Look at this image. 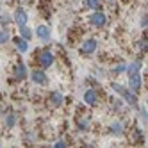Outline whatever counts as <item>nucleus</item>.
<instances>
[{
  "label": "nucleus",
  "mask_w": 148,
  "mask_h": 148,
  "mask_svg": "<svg viewBox=\"0 0 148 148\" xmlns=\"http://www.w3.org/2000/svg\"><path fill=\"white\" fill-rule=\"evenodd\" d=\"M0 148H2V143H0Z\"/></svg>",
  "instance_id": "nucleus-28"
},
{
  "label": "nucleus",
  "mask_w": 148,
  "mask_h": 148,
  "mask_svg": "<svg viewBox=\"0 0 148 148\" xmlns=\"http://www.w3.org/2000/svg\"><path fill=\"white\" fill-rule=\"evenodd\" d=\"M132 143L137 145V146L145 143V134H143V130L139 127H134V130H132Z\"/></svg>",
  "instance_id": "nucleus-13"
},
{
  "label": "nucleus",
  "mask_w": 148,
  "mask_h": 148,
  "mask_svg": "<svg viewBox=\"0 0 148 148\" xmlns=\"http://www.w3.org/2000/svg\"><path fill=\"white\" fill-rule=\"evenodd\" d=\"M136 47L139 48L141 52H148V36H145V38H141L139 41L136 43Z\"/></svg>",
  "instance_id": "nucleus-20"
},
{
  "label": "nucleus",
  "mask_w": 148,
  "mask_h": 148,
  "mask_svg": "<svg viewBox=\"0 0 148 148\" xmlns=\"http://www.w3.org/2000/svg\"><path fill=\"white\" fill-rule=\"evenodd\" d=\"M25 2H30V0H25Z\"/></svg>",
  "instance_id": "nucleus-29"
},
{
  "label": "nucleus",
  "mask_w": 148,
  "mask_h": 148,
  "mask_svg": "<svg viewBox=\"0 0 148 148\" xmlns=\"http://www.w3.org/2000/svg\"><path fill=\"white\" fill-rule=\"evenodd\" d=\"M127 68H129V64H125V62H120V64H116V66H114L112 73H114V75H120V73L127 71Z\"/></svg>",
  "instance_id": "nucleus-22"
},
{
  "label": "nucleus",
  "mask_w": 148,
  "mask_h": 148,
  "mask_svg": "<svg viewBox=\"0 0 148 148\" xmlns=\"http://www.w3.org/2000/svg\"><path fill=\"white\" fill-rule=\"evenodd\" d=\"M111 88L114 89V93L118 95L120 98H123V102L127 105H130V107H134V109H139V98H137V95L132 93L129 88L121 86V84H118V82H111Z\"/></svg>",
  "instance_id": "nucleus-2"
},
{
  "label": "nucleus",
  "mask_w": 148,
  "mask_h": 148,
  "mask_svg": "<svg viewBox=\"0 0 148 148\" xmlns=\"http://www.w3.org/2000/svg\"><path fill=\"white\" fill-rule=\"evenodd\" d=\"M84 103L89 105V107H97L98 102H100V97H98V91L95 88H88L86 91H84V97H82Z\"/></svg>",
  "instance_id": "nucleus-6"
},
{
  "label": "nucleus",
  "mask_w": 148,
  "mask_h": 148,
  "mask_svg": "<svg viewBox=\"0 0 148 148\" xmlns=\"http://www.w3.org/2000/svg\"><path fill=\"white\" fill-rule=\"evenodd\" d=\"M18 29H20V38H23L25 41H29L30 38L34 36V32H32V30H30L27 25H25V27H18Z\"/></svg>",
  "instance_id": "nucleus-17"
},
{
  "label": "nucleus",
  "mask_w": 148,
  "mask_h": 148,
  "mask_svg": "<svg viewBox=\"0 0 148 148\" xmlns=\"http://www.w3.org/2000/svg\"><path fill=\"white\" fill-rule=\"evenodd\" d=\"M107 132H109L111 136H114V137L125 136V123H123L121 120H114V121L107 127Z\"/></svg>",
  "instance_id": "nucleus-8"
},
{
  "label": "nucleus",
  "mask_w": 148,
  "mask_h": 148,
  "mask_svg": "<svg viewBox=\"0 0 148 148\" xmlns=\"http://www.w3.org/2000/svg\"><path fill=\"white\" fill-rule=\"evenodd\" d=\"M4 125H5V129H13V127L16 125V116L14 114H9L7 118H5V121H4Z\"/></svg>",
  "instance_id": "nucleus-21"
},
{
  "label": "nucleus",
  "mask_w": 148,
  "mask_h": 148,
  "mask_svg": "<svg viewBox=\"0 0 148 148\" xmlns=\"http://www.w3.org/2000/svg\"><path fill=\"white\" fill-rule=\"evenodd\" d=\"M54 61H56V57H54V54H52V50H48V48L39 50V54H38V64H39L41 70H48L52 64H54Z\"/></svg>",
  "instance_id": "nucleus-3"
},
{
  "label": "nucleus",
  "mask_w": 148,
  "mask_h": 148,
  "mask_svg": "<svg viewBox=\"0 0 148 148\" xmlns=\"http://www.w3.org/2000/svg\"><path fill=\"white\" fill-rule=\"evenodd\" d=\"M13 22L18 25V27H25L27 22H29V16H27V11L23 7H16L14 13H13Z\"/></svg>",
  "instance_id": "nucleus-7"
},
{
  "label": "nucleus",
  "mask_w": 148,
  "mask_h": 148,
  "mask_svg": "<svg viewBox=\"0 0 148 148\" xmlns=\"http://www.w3.org/2000/svg\"><path fill=\"white\" fill-rule=\"evenodd\" d=\"M36 36H38V39H41V41H50V38H52V30H50V27L48 25H38L36 27Z\"/></svg>",
  "instance_id": "nucleus-12"
},
{
  "label": "nucleus",
  "mask_w": 148,
  "mask_h": 148,
  "mask_svg": "<svg viewBox=\"0 0 148 148\" xmlns=\"http://www.w3.org/2000/svg\"><path fill=\"white\" fill-rule=\"evenodd\" d=\"M97 48H98V41L95 39V38H88V39L82 41L79 52H80L82 56H93L95 52H97Z\"/></svg>",
  "instance_id": "nucleus-4"
},
{
  "label": "nucleus",
  "mask_w": 148,
  "mask_h": 148,
  "mask_svg": "<svg viewBox=\"0 0 148 148\" xmlns=\"http://www.w3.org/2000/svg\"><path fill=\"white\" fill-rule=\"evenodd\" d=\"M141 27L143 29L148 27V14H143V18H141Z\"/></svg>",
  "instance_id": "nucleus-26"
},
{
  "label": "nucleus",
  "mask_w": 148,
  "mask_h": 148,
  "mask_svg": "<svg viewBox=\"0 0 148 148\" xmlns=\"http://www.w3.org/2000/svg\"><path fill=\"white\" fill-rule=\"evenodd\" d=\"M137 114H139V120L143 125H148V109L143 107V105H139V109H137Z\"/></svg>",
  "instance_id": "nucleus-18"
},
{
  "label": "nucleus",
  "mask_w": 148,
  "mask_h": 148,
  "mask_svg": "<svg viewBox=\"0 0 148 148\" xmlns=\"http://www.w3.org/2000/svg\"><path fill=\"white\" fill-rule=\"evenodd\" d=\"M75 125H77L79 130H88L89 125H91V120H89V118H84V116H82V118H77V120H75Z\"/></svg>",
  "instance_id": "nucleus-15"
},
{
  "label": "nucleus",
  "mask_w": 148,
  "mask_h": 148,
  "mask_svg": "<svg viewBox=\"0 0 148 148\" xmlns=\"http://www.w3.org/2000/svg\"><path fill=\"white\" fill-rule=\"evenodd\" d=\"M111 103H112V111H116V112H120V111H123L125 109V102H123V98H114V100H111Z\"/></svg>",
  "instance_id": "nucleus-16"
},
{
  "label": "nucleus",
  "mask_w": 148,
  "mask_h": 148,
  "mask_svg": "<svg viewBox=\"0 0 148 148\" xmlns=\"http://www.w3.org/2000/svg\"><path fill=\"white\" fill-rule=\"evenodd\" d=\"M7 41H9V30L7 29H2V30H0V47L5 45Z\"/></svg>",
  "instance_id": "nucleus-23"
},
{
  "label": "nucleus",
  "mask_w": 148,
  "mask_h": 148,
  "mask_svg": "<svg viewBox=\"0 0 148 148\" xmlns=\"http://www.w3.org/2000/svg\"><path fill=\"white\" fill-rule=\"evenodd\" d=\"M89 23L93 27H97V29H102V27L107 25V14L103 11H93L89 14Z\"/></svg>",
  "instance_id": "nucleus-5"
},
{
  "label": "nucleus",
  "mask_w": 148,
  "mask_h": 148,
  "mask_svg": "<svg viewBox=\"0 0 148 148\" xmlns=\"http://www.w3.org/2000/svg\"><path fill=\"white\" fill-rule=\"evenodd\" d=\"M52 148H68V141H66V139H59Z\"/></svg>",
  "instance_id": "nucleus-25"
},
{
  "label": "nucleus",
  "mask_w": 148,
  "mask_h": 148,
  "mask_svg": "<svg viewBox=\"0 0 148 148\" xmlns=\"http://www.w3.org/2000/svg\"><path fill=\"white\" fill-rule=\"evenodd\" d=\"M141 68H143V62L141 61H132L129 68H127V79H129V88L132 93L139 95L141 88H143V77H141Z\"/></svg>",
  "instance_id": "nucleus-1"
},
{
  "label": "nucleus",
  "mask_w": 148,
  "mask_h": 148,
  "mask_svg": "<svg viewBox=\"0 0 148 148\" xmlns=\"http://www.w3.org/2000/svg\"><path fill=\"white\" fill-rule=\"evenodd\" d=\"M14 47H16V50L20 52V54H25V52L29 50V41H25L23 38H20V36H16L14 39Z\"/></svg>",
  "instance_id": "nucleus-14"
},
{
  "label": "nucleus",
  "mask_w": 148,
  "mask_h": 148,
  "mask_svg": "<svg viewBox=\"0 0 148 148\" xmlns=\"http://www.w3.org/2000/svg\"><path fill=\"white\" fill-rule=\"evenodd\" d=\"M27 75H29V71H27V66H25V62H16L14 64V68H13V77H14V80H25L27 79Z\"/></svg>",
  "instance_id": "nucleus-10"
},
{
  "label": "nucleus",
  "mask_w": 148,
  "mask_h": 148,
  "mask_svg": "<svg viewBox=\"0 0 148 148\" xmlns=\"http://www.w3.org/2000/svg\"><path fill=\"white\" fill-rule=\"evenodd\" d=\"M30 80H32L34 84H38V86H47L48 84V77L45 70H32V73H30Z\"/></svg>",
  "instance_id": "nucleus-9"
},
{
  "label": "nucleus",
  "mask_w": 148,
  "mask_h": 148,
  "mask_svg": "<svg viewBox=\"0 0 148 148\" xmlns=\"http://www.w3.org/2000/svg\"><path fill=\"white\" fill-rule=\"evenodd\" d=\"M48 103L52 105V107H61V105L64 103V95H62L61 91H52L48 95Z\"/></svg>",
  "instance_id": "nucleus-11"
},
{
  "label": "nucleus",
  "mask_w": 148,
  "mask_h": 148,
  "mask_svg": "<svg viewBox=\"0 0 148 148\" xmlns=\"http://www.w3.org/2000/svg\"><path fill=\"white\" fill-rule=\"evenodd\" d=\"M84 5H86L88 9H93V11H100L102 2H100V0H86V2H84Z\"/></svg>",
  "instance_id": "nucleus-19"
},
{
  "label": "nucleus",
  "mask_w": 148,
  "mask_h": 148,
  "mask_svg": "<svg viewBox=\"0 0 148 148\" xmlns=\"http://www.w3.org/2000/svg\"><path fill=\"white\" fill-rule=\"evenodd\" d=\"M107 2H114V0H107Z\"/></svg>",
  "instance_id": "nucleus-27"
},
{
  "label": "nucleus",
  "mask_w": 148,
  "mask_h": 148,
  "mask_svg": "<svg viewBox=\"0 0 148 148\" xmlns=\"http://www.w3.org/2000/svg\"><path fill=\"white\" fill-rule=\"evenodd\" d=\"M11 20H13V16H9L7 13L5 14H0V25H7Z\"/></svg>",
  "instance_id": "nucleus-24"
}]
</instances>
